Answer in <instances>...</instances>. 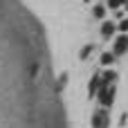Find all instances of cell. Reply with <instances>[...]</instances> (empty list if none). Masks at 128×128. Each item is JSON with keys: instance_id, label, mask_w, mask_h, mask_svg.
<instances>
[{"instance_id": "cell-5", "label": "cell", "mask_w": 128, "mask_h": 128, "mask_svg": "<svg viewBox=\"0 0 128 128\" xmlns=\"http://www.w3.org/2000/svg\"><path fill=\"white\" fill-rule=\"evenodd\" d=\"M115 29H117V25H115V22H110V20H106V22H104V27H101V36H104V38H110V36L115 34Z\"/></svg>"}, {"instance_id": "cell-9", "label": "cell", "mask_w": 128, "mask_h": 128, "mask_svg": "<svg viewBox=\"0 0 128 128\" xmlns=\"http://www.w3.org/2000/svg\"><path fill=\"white\" fill-rule=\"evenodd\" d=\"M65 83H68V72H63V74L58 76V81H56V90H61Z\"/></svg>"}, {"instance_id": "cell-7", "label": "cell", "mask_w": 128, "mask_h": 128, "mask_svg": "<svg viewBox=\"0 0 128 128\" xmlns=\"http://www.w3.org/2000/svg\"><path fill=\"white\" fill-rule=\"evenodd\" d=\"M92 14H94V18H104V16H106V7H104V4H97V7L92 9Z\"/></svg>"}, {"instance_id": "cell-8", "label": "cell", "mask_w": 128, "mask_h": 128, "mask_svg": "<svg viewBox=\"0 0 128 128\" xmlns=\"http://www.w3.org/2000/svg\"><path fill=\"white\" fill-rule=\"evenodd\" d=\"M92 50H94V45H86V47H83V50L79 52V58H81V61H83V58H88Z\"/></svg>"}, {"instance_id": "cell-1", "label": "cell", "mask_w": 128, "mask_h": 128, "mask_svg": "<svg viewBox=\"0 0 128 128\" xmlns=\"http://www.w3.org/2000/svg\"><path fill=\"white\" fill-rule=\"evenodd\" d=\"M108 122H110L108 110H97L94 117H92V128H106V126H108Z\"/></svg>"}, {"instance_id": "cell-11", "label": "cell", "mask_w": 128, "mask_h": 128, "mask_svg": "<svg viewBox=\"0 0 128 128\" xmlns=\"http://www.w3.org/2000/svg\"><path fill=\"white\" fill-rule=\"evenodd\" d=\"M124 4H126V9H128V0H126V2H124Z\"/></svg>"}, {"instance_id": "cell-3", "label": "cell", "mask_w": 128, "mask_h": 128, "mask_svg": "<svg viewBox=\"0 0 128 128\" xmlns=\"http://www.w3.org/2000/svg\"><path fill=\"white\" fill-rule=\"evenodd\" d=\"M128 52V36L126 34H122L117 40H115V50H112V54L115 56H122V54H126Z\"/></svg>"}, {"instance_id": "cell-2", "label": "cell", "mask_w": 128, "mask_h": 128, "mask_svg": "<svg viewBox=\"0 0 128 128\" xmlns=\"http://www.w3.org/2000/svg\"><path fill=\"white\" fill-rule=\"evenodd\" d=\"M99 101H101L104 108H108L115 101V88H101L99 90Z\"/></svg>"}, {"instance_id": "cell-10", "label": "cell", "mask_w": 128, "mask_h": 128, "mask_svg": "<svg viewBox=\"0 0 128 128\" xmlns=\"http://www.w3.org/2000/svg\"><path fill=\"white\" fill-rule=\"evenodd\" d=\"M117 27H119V32H124V34H126V32H128V18H124Z\"/></svg>"}, {"instance_id": "cell-6", "label": "cell", "mask_w": 128, "mask_h": 128, "mask_svg": "<svg viewBox=\"0 0 128 128\" xmlns=\"http://www.w3.org/2000/svg\"><path fill=\"white\" fill-rule=\"evenodd\" d=\"M101 63H104V65H112V63H115V54H112V52H106V54L101 56Z\"/></svg>"}, {"instance_id": "cell-4", "label": "cell", "mask_w": 128, "mask_h": 128, "mask_svg": "<svg viewBox=\"0 0 128 128\" xmlns=\"http://www.w3.org/2000/svg\"><path fill=\"white\" fill-rule=\"evenodd\" d=\"M97 90H101V76L99 74H94L92 79H90V86H88V94L90 97H94V92Z\"/></svg>"}]
</instances>
